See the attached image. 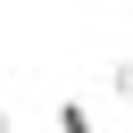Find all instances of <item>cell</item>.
<instances>
[{"label": "cell", "instance_id": "1", "mask_svg": "<svg viewBox=\"0 0 133 133\" xmlns=\"http://www.w3.org/2000/svg\"><path fill=\"white\" fill-rule=\"evenodd\" d=\"M50 125H58V133H100V116H91L83 100H58V108H50Z\"/></svg>", "mask_w": 133, "mask_h": 133}, {"label": "cell", "instance_id": "3", "mask_svg": "<svg viewBox=\"0 0 133 133\" xmlns=\"http://www.w3.org/2000/svg\"><path fill=\"white\" fill-rule=\"evenodd\" d=\"M125 108H133V91H125Z\"/></svg>", "mask_w": 133, "mask_h": 133}, {"label": "cell", "instance_id": "4", "mask_svg": "<svg viewBox=\"0 0 133 133\" xmlns=\"http://www.w3.org/2000/svg\"><path fill=\"white\" fill-rule=\"evenodd\" d=\"M100 133H108V125H100Z\"/></svg>", "mask_w": 133, "mask_h": 133}, {"label": "cell", "instance_id": "2", "mask_svg": "<svg viewBox=\"0 0 133 133\" xmlns=\"http://www.w3.org/2000/svg\"><path fill=\"white\" fill-rule=\"evenodd\" d=\"M0 133H17V116H8V108H0Z\"/></svg>", "mask_w": 133, "mask_h": 133}]
</instances>
